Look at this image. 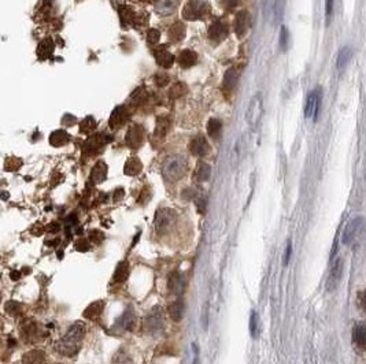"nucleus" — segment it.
Instances as JSON below:
<instances>
[{
	"label": "nucleus",
	"mask_w": 366,
	"mask_h": 364,
	"mask_svg": "<svg viewBox=\"0 0 366 364\" xmlns=\"http://www.w3.org/2000/svg\"><path fill=\"white\" fill-rule=\"evenodd\" d=\"M320 106H321V90L314 89L309 95L307 103H306V110H304L306 118H311L313 121H317Z\"/></svg>",
	"instance_id": "6e6552de"
},
{
	"label": "nucleus",
	"mask_w": 366,
	"mask_h": 364,
	"mask_svg": "<svg viewBox=\"0 0 366 364\" xmlns=\"http://www.w3.org/2000/svg\"><path fill=\"white\" fill-rule=\"evenodd\" d=\"M167 36H169V39H170L173 43L181 42V40L184 39V36H185V26H184V23L176 22L172 28L169 29Z\"/></svg>",
	"instance_id": "aec40b11"
},
{
	"label": "nucleus",
	"mask_w": 366,
	"mask_h": 364,
	"mask_svg": "<svg viewBox=\"0 0 366 364\" xmlns=\"http://www.w3.org/2000/svg\"><path fill=\"white\" fill-rule=\"evenodd\" d=\"M187 89H185V85L184 84H177V85H174V88L172 89V95L174 97H180L183 93H185Z\"/></svg>",
	"instance_id": "a19ab883"
},
{
	"label": "nucleus",
	"mask_w": 366,
	"mask_h": 364,
	"mask_svg": "<svg viewBox=\"0 0 366 364\" xmlns=\"http://www.w3.org/2000/svg\"><path fill=\"white\" fill-rule=\"evenodd\" d=\"M284 4H285V0H276L274 1V18H276V21H281V18H283Z\"/></svg>",
	"instance_id": "e433bc0d"
},
{
	"label": "nucleus",
	"mask_w": 366,
	"mask_h": 364,
	"mask_svg": "<svg viewBox=\"0 0 366 364\" xmlns=\"http://www.w3.org/2000/svg\"><path fill=\"white\" fill-rule=\"evenodd\" d=\"M20 275H21V274H20L18 271H13V273H11V277H13V279H18V278H20Z\"/></svg>",
	"instance_id": "8fccbe9b"
},
{
	"label": "nucleus",
	"mask_w": 366,
	"mask_h": 364,
	"mask_svg": "<svg viewBox=\"0 0 366 364\" xmlns=\"http://www.w3.org/2000/svg\"><path fill=\"white\" fill-rule=\"evenodd\" d=\"M155 83L158 86H165L166 84L169 83V77L166 76V74H158L157 78H155Z\"/></svg>",
	"instance_id": "c03bdc74"
},
{
	"label": "nucleus",
	"mask_w": 366,
	"mask_h": 364,
	"mask_svg": "<svg viewBox=\"0 0 366 364\" xmlns=\"http://www.w3.org/2000/svg\"><path fill=\"white\" fill-rule=\"evenodd\" d=\"M195 196H196V193H195L194 189H191V188H188V189H185V191L183 192V197L185 200L194 199Z\"/></svg>",
	"instance_id": "09e8293b"
},
{
	"label": "nucleus",
	"mask_w": 366,
	"mask_h": 364,
	"mask_svg": "<svg viewBox=\"0 0 366 364\" xmlns=\"http://www.w3.org/2000/svg\"><path fill=\"white\" fill-rule=\"evenodd\" d=\"M179 6V0H159L155 4V11L159 15H169L176 11Z\"/></svg>",
	"instance_id": "6ab92c4d"
},
{
	"label": "nucleus",
	"mask_w": 366,
	"mask_h": 364,
	"mask_svg": "<svg viewBox=\"0 0 366 364\" xmlns=\"http://www.w3.org/2000/svg\"><path fill=\"white\" fill-rule=\"evenodd\" d=\"M351 56H352V51H351V48H350V47H344V48L340 49V52H339V58H338V67H339V69L344 67L345 64L350 62Z\"/></svg>",
	"instance_id": "473e14b6"
},
{
	"label": "nucleus",
	"mask_w": 366,
	"mask_h": 364,
	"mask_svg": "<svg viewBox=\"0 0 366 364\" xmlns=\"http://www.w3.org/2000/svg\"><path fill=\"white\" fill-rule=\"evenodd\" d=\"M135 323H136V316H135L133 311H131V309H128L126 312H124V315L118 319V324L121 326L122 330H132L133 326H135Z\"/></svg>",
	"instance_id": "4be33fe9"
},
{
	"label": "nucleus",
	"mask_w": 366,
	"mask_h": 364,
	"mask_svg": "<svg viewBox=\"0 0 366 364\" xmlns=\"http://www.w3.org/2000/svg\"><path fill=\"white\" fill-rule=\"evenodd\" d=\"M119 15H121V20L122 22H125L126 25H136V21H137V15L136 13L129 7H122L119 10Z\"/></svg>",
	"instance_id": "c756f323"
},
{
	"label": "nucleus",
	"mask_w": 366,
	"mask_h": 364,
	"mask_svg": "<svg viewBox=\"0 0 366 364\" xmlns=\"http://www.w3.org/2000/svg\"><path fill=\"white\" fill-rule=\"evenodd\" d=\"M148 1H151V0H148Z\"/></svg>",
	"instance_id": "3c124183"
},
{
	"label": "nucleus",
	"mask_w": 366,
	"mask_h": 364,
	"mask_svg": "<svg viewBox=\"0 0 366 364\" xmlns=\"http://www.w3.org/2000/svg\"><path fill=\"white\" fill-rule=\"evenodd\" d=\"M169 126H170V122L167 118H159L157 128H155V137H165L169 130Z\"/></svg>",
	"instance_id": "2f4dec72"
},
{
	"label": "nucleus",
	"mask_w": 366,
	"mask_h": 364,
	"mask_svg": "<svg viewBox=\"0 0 366 364\" xmlns=\"http://www.w3.org/2000/svg\"><path fill=\"white\" fill-rule=\"evenodd\" d=\"M189 151L192 152L195 156H205L210 151V145L203 136H196L189 143Z\"/></svg>",
	"instance_id": "4468645a"
},
{
	"label": "nucleus",
	"mask_w": 366,
	"mask_h": 364,
	"mask_svg": "<svg viewBox=\"0 0 366 364\" xmlns=\"http://www.w3.org/2000/svg\"><path fill=\"white\" fill-rule=\"evenodd\" d=\"M176 219H177V215L170 208H160V210H158L157 214H155V219H154L157 233H167L173 227V225L176 223Z\"/></svg>",
	"instance_id": "20e7f679"
},
{
	"label": "nucleus",
	"mask_w": 366,
	"mask_h": 364,
	"mask_svg": "<svg viewBox=\"0 0 366 364\" xmlns=\"http://www.w3.org/2000/svg\"><path fill=\"white\" fill-rule=\"evenodd\" d=\"M104 307L103 301H96L93 304H91L90 307L87 308V311L84 312V316L88 318V319H96L97 316L102 314V309Z\"/></svg>",
	"instance_id": "c85d7f7f"
},
{
	"label": "nucleus",
	"mask_w": 366,
	"mask_h": 364,
	"mask_svg": "<svg viewBox=\"0 0 366 364\" xmlns=\"http://www.w3.org/2000/svg\"><path fill=\"white\" fill-rule=\"evenodd\" d=\"M342 275H343V259H338L333 263V266L331 268V274H329L328 283H326L328 290L332 292V290L338 288L339 283L342 281Z\"/></svg>",
	"instance_id": "9b49d317"
},
{
	"label": "nucleus",
	"mask_w": 366,
	"mask_h": 364,
	"mask_svg": "<svg viewBox=\"0 0 366 364\" xmlns=\"http://www.w3.org/2000/svg\"><path fill=\"white\" fill-rule=\"evenodd\" d=\"M76 248H77V249H78V251H83V252H85V251H88V249H90V245H88V241H85V240L77 241Z\"/></svg>",
	"instance_id": "a18cd8bd"
},
{
	"label": "nucleus",
	"mask_w": 366,
	"mask_h": 364,
	"mask_svg": "<svg viewBox=\"0 0 366 364\" xmlns=\"http://www.w3.org/2000/svg\"><path fill=\"white\" fill-rule=\"evenodd\" d=\"M210 14V4L205 0H189L184 6L183 17L188 21H196Z\"/></svg>",
	"instance_id": "7ed1b4c3"
},
{
	"label": "nucleus",
	"mask_w": 366,
	"mask_h": 364,
	"mask_svg": "<svg viewBox=\"0 0 366 364\" xmlns=\"http://www.w3.org/2000/svg\"><path fill=\"white\" fill-rule=\"evenodd\" d=\"M278 45L283 52H285L290 45V35H288V30L285 26H281V32H280V37H278Z\"/></svg>",
	"instance_id": "72a5a7b5"
},
{
	"label": "nucleus",
	"mask_w": 366,
	"mask_h": 364,
	"mask_svg": "<svg viewBox=\"0 0 366 364\" xmlns=\"http://www.w3.org/2000/svg\"><path fill=\"white\" fill-rule=\"evenodd\" d=\"M69 140H70V136L68 134V131L66 130L54 131V133L51 134V138H49L51 144L55 145V147H62V145L66 144Z\"/></svg>",
	"instance_id": "cd10ccee"
},
{
	"label": "nucleus",
	"mask_w": 366,
	"mask_h": 364,
	"mask_svg": "<svg viewBox=\"0 0 366 364\" xmlns=\"http://www.w3.org/2000/svg\"><path fill=\"white\" fill-rule=\"evenodd\" d=\"M46 52L44 54V58L46 56H48L52 54V51H54V44H52V42L51 40H46V42H43L42 44H40V48H39V52Z\"/></svg>",
	"instance_id": "4c0bfd02"
},
{
	"label": "nucleus",
	"mask_w": 366,
	"mask_h": 364,
	"mask_svg": "<svg viewBox=\"0 0 366 364\" xmlns=\"http://www.w3.org/2000/svg\"><path fill=\"white\" fill-rule=\"evenodd\" d=\"M96 128V122H95V119L93 118H87V119H84L81 125H80V130L83 131V133H90L93 129Z\"/></svg>",
	"instance_id": "f704fd0d"
},
{
	"label": "nucleus",
	"mask_w": 366,
	"mask_h": 364,
	"mask_svg": "<svg viewBox=\"0 0 366 364\" xmlns=\"http://www.w3.org/2000/svg\"><path fill=\"white\" fill-rule=\"evenodd\" d=\"M237 80H239V71L236 69H229L225 71V74H224V86L227 88V89H233L236 86V84H237Z\"/></svg>",
	"instance_id": "5701e85b"
},
{
	"label": "nucleus",
	"mask_w": 366,
	"mask_h": 364,
	"mask_svg": "<svg viewBox=\"0 0 366 364\" xmlns=\"http://www.w3.org/2000/svg\"><path fill=\"white\" fill-rule=\"evenodd\" d=\"M352 341L359 345L361 348L365 346L366 343V329L362 323L357 324L354 330H352Z\"/></svg>",
	"instance_id": "b1692460"
},
{
	"label": "nucleus",
	"mask_w": 366,
	"mask_h": 364,
	"mask_svg": "<svg viewBox=\"0 0 366 364\" xmlns=\"http://www.w3.org/2000/svg\"><path fill=\"white\" fill-rule=\"evenodd\" d=\"M154 55H155V59H157L158 64H160L162 67L169 69V67H172L173 66L174 56L170 54V51L167 49L166 45H160V47H158V48L154 51Z\"/></svg>",
	"instance_id": "2eb2a0df"
},
{
	"label": "nucleus",
	"mask_w": 366,
	"mask_h": 364,
	"mask_svg": "<svg viewBox=\"0 0 366 364\" xmlns=\"http://www.w3.org/2000/svg\"><path fill=\"white\" fill-rule=\"evenodd\" d=\"M221 3L227 10H233V8H236L240 4V0H222Z\"/></svg>",
	"instance_id": "79ce46f5"
},
{
	"label": "nucleus",
	"mask_w": 366,
	"mask_h": 364,
	"mask_svg": "<svg viewBox=\"0 0 366 364\" xmlns=\"http://www.w3.org/2000/svg\"><path fill=\"white\" fill-rule=\"evenodd\" d=\"M143 140H144V129H143V126L135 125L126 133L125 143H126L128 147H131V148H137V147L143 144Z\"/></svg>",
	"instance_id": "1a4fd4ad"
},
{
	"label": "nucleus",
	"mask_w": 366,
	"mask_h": 364,
	"mask_svg": "<svg viewBox=\"0 0 366 364\" xmlns=\"http://www.w3.org/2000/svg\"><path fill=\"white\" fill-rule=\"evenodd\" d=\"M185 172H187V160L181 155H172L163 162L162 174L169 182L179 181L185 175Z\"/></svg>",
	"instance_id": "f03ea898"
},
{
	"label": "nucleus",
	"mask_w": 366,
	"mask_h": 364,
	"mask_svg": "<svg viewBox=\"0 0 366 364\" xmlns=\"http://www.w3.org/2000/svg\"><path fill=\"white\" fill-rule=\"evenodd\" d=\"M196 207H198V211L201 214L206 213V207H207V199L205 196H199L198 200H196Z\"/></svg>",
	"instance_id": "ea45409f"
},
{
	"label": "nucleus",
	"mask_w": 366,
	"mask_h": 364,
	"mask_svg": "<svg viewBox=\"0 0 366 364\" xmlns=\"http://www.w3.org/2000/svg\"><path fill=\"white\" fill-rule=\"evenodd\" d=\"M159 37H160V33H159V30H157V29H150L147 32V42L150 43L151 45H154V44H157L159 42Z\"/></svg>",
	"instance_id": "58836bf2"
},
{
	"label": "nucleus",
	"mask_w": 366,
	"mask_h": 364,
	"mask_svg": "<svg viewBox=\"0 0 366 364\" xmlns=\"http://www.w3.org/2000/svg\"><path fill=\"white\" fill-rule=\"evenodd\" d=\"M177 62L183 69H188V67L194 66L195 63L198 62V55L191 49H184L177 56Z\"/></svg>",
	"instance_id": "a211bd4d"
},
{
	"label": "nucleus",
	"mask_w": 366,
	"mask_h": 364,
	"mask_svg": "<svg viewBox=\"0 0 366 364\" xmlns=\"http://www.w3.org/2000/svg\"><path fill=\"white\" fill-rule=\"evenodd\" d=\"M235 32L236 35L239 37H243V36L247 33V30L251 26V15H250L249 11L243 10V11H239L236 14L235 18Z\"/></svg>",
	"instance_id": "9d476101"
},
{
	"label": "nucleus",
	"mask_w": 366,
	"mask_h": 364,
	"mask_svg": "<svg viewBox=\"0 0 366 364\" xmlns=\"http://www.w3.org/2000/svg\"><path fill=\"white\" fill-rule=\"evenodd\" d=\"M362 225H364V218L362 216H357V218H354L351 219L348 223H347V226H345L344 232H343V244L345 245H350L352 244V241L357 238V236L361 232V229H362Z\"/></svg>",
	"instance_id": "0eeeda50"
},
{
	"label": "nucleus",
	"mask_w": 366,
	"mask_h": 364,
	"mask_svg": "<svg viewBox=\"0 0 366 364\" xmlns=\"http://www.w3.org/2000/svg\"><path fill=\"white\" fill-rule=\"evenodd\" d=\"M333 1H335V0H326V1H325V14H326V20H328V22H329L332 11H333Z\"/></svg>",
	"instance_id": "37998d69"
},
{
	"label": "nucleus",
	"mask_w": 366,
	"mask_h": 364,
	"mask_svg": "<svg viewBox=\"0 0 366 364\" xmlns=\"http://www.w3.org/2000/svg\"><path fill=\"white\" fill-rule=\"evenodd\" d=\"M291 251H292V245H291V241H288V245H287V249H285V255H284V266H287L288 261H290Z\"/></svg>",
	"instance_id": "de8ad7c7"
},
{
	"label": "nucleus",
	"mask_w": 366,
	"mask_h": 364,
	"mask_svg": "<svg viewBox=\"0 0 366 364\" xmlns=\"http://www.w3.org/2000/svg\"><path fill=\"white\" fill-rule=\"evenodd\" d=\"M163 327V316L160 312V308H154L145 316L144 319V330L145 333L150 334H157Z\"/></svg>",
	"instance_id": "39448f33"
},
{
	"label": "nucleus",
	"mask_w": 366,
	"mask_h": 364,
	"mask_svg": "<svg viewBox=\"0 0 366 364\" xmlns=\"http://www.w3.org/2000/svg\"><path fill=\"white\" fill-rule=\"evenodd\" d=\"M167 288L173 295L181 296L185 290V278L180 273H172L167 279Z\"/></svg>",
	"instance_id": "f8f14e48"
},
{
	"label": "nucleus",
	"mask_w": 366,
	"mask_h": 364,
	"mask_svg": "<svg viewBox=\"0 0 366 364\" xmlns=\"http://www.w3.org/2000/svg\"><path fill=\"white\" fill-rule=\"evenodd\" d=\"M129 275V267H128V263L126 261H122L117 266V270L114 273V281L115 282H125L126 278Z\"/></svg>",
	"instance_id": "7c9ffc66"
},
{
	"label": "nucleus",
	"mask_w": 366,
	"mask_h": 364,
	"mask_svg": "<svg viewBox=\"0 0 366 364\" xmlns=\"http://www.w3.org/2000/svg\"><path fill=\"white\" fill-rule=\"evenodd\" d=\"M84 334H85V326L83 323H74L56 345V349L62 352L63 355H73L78 350V345L83 341Z\"/></svg>",
	"instance_id": "f257e3e1"
},
{
	"label": "nucleus",
	"mask_w": 366,
	"mask_h": 364,
	"mask_svg": "<svg viewBox=\"0 0 366 364\" xmlns=\"http://www.w3.org/2000/svg\"><path fill=\"white\" fill-rule=\"evenodd\" d=\"M129 119V112L125 107H117L115 110L113 111L110 117V128L111 129H118L121 128L122 125H125V122Z\"/></svg>",
	"instance_id": "dca6fc26"
},
{
	"label": "nucleus",
	"mask_w": 366,
	"mask_h": 364,
	"mask_svg": "<svg viewBox=\"0 0 366 364\" xmlns=\"http://www.w3.org/2000/svg\"><path fill=\"white\" fill-rule=\"evenodd\" d=\"M228 36V28L227 25L221 21H215L211 23V26L208 29V39L214 43H221L225 40Z\"/></svg>",
	"instance_id": "ddd939ff"
},
{
	"label": "nucleus",
	"mask_w": 366,
	"mask_h": 364,
	"mask_svg": "<svg viewBox=\"0 0 366 364\" xmlns=\"http://www.w3.org/2000/svg\"><path fill=\"white\" fill-rule=\"evenodd\" d=\"M262 99L261 96L252 97L251 103H250L249 108H247V114H246V118H247V122L251 128H255L256 124L259 122V119L262 117Z\"/></svg>",
	"instance_id": "423d86ee"
},
{
	"label": "nucleus",
	"mask_w": 366,
	"mask_h": 364,
	"mask_svg": "<svg viewBox=\"0 0 366 364\" xmlns=\"http://www.w3.org/2000/svg\"><path fill=\"white\" fill-rule=\"evenodd\" d=\"M103 238H104V236L100 233V232H91V240L93 241V242L99 244V242L103 240Z\"/></svg>",
	"instance_id": "49530a36"
},
{
	"label": "nucleus",
	"mask_w": 366,
	"mask_h": 364,
	"mask_svg": "<svg viewBox=\"0 0 366 364\" xmlns=\"http://www.w3.org/2000/svg\"><path fill=\"white\" fill-rule=\"evenodd\" d=\"M185 314V302L183 299H177L169 305V315L174 322H180Z\"/></svg>",
	"instance_id": "f3484780"
},
{
	"label": "nucleus",
	"mask_w": 366,
	"mask_h": 364,
	"mask_svg": "<svg viewBox=\"0 0 366 364\" xmlns=\"http://www.w3.org/2000/svg\"><path fill=\"white\" fill-rule=\"evenodd\" d=\"M250 331H251L252 338H255L256 331H258V314H256L255 311L251 312V318H250Z\"/></svg>",
	"instance_id": "c9c22d12"
},
{
	"label": "nucleus",
	"mask_w": 366,
	"mask_h": 364,
	"mask_svg": "<svg viewBox=\"0 0 366 364\" xmlns=\"http://www.w3.org/2000/svg\"><path fill=\"white\" fill-rule=\"evenodd\" d=\"M211 175V167L205 163V162H201L198 163V167H196V171H195V177L199 182H206L210 178Z\"/></svg>",
	"instance_id": "393cba45"
},
{
	"label": "nucleus",
	"mask_w": 366,
	"mask_h": 364,
	"mask_svg": "<svg viewBox=\"0 0 366 364\" xmlns=\"http://www.w3.org/2000/svg\"><path fill=\"white\" fill-rule=\"evenodd\" d=\"M106 174H107V166L104 165L103 162H99V163L93 167L92 174H91V178H92V181H93L95 184H99V182H102V181L106 179Z\"/></svg>",
	"instance_id": "bb28decb"
},
{
	"label": "nucleus",
	"mask_w": 366,
	"mask_h": 364,
	"mask_svg": "<svg viewBox=\"0 0 366 364\" xmlns=\"http://www.w3.org/2000/svg\"><path fill=\"white\" fill-rule=\"evenodd\" d=\"M207 133H208V136L213 138V140H218V138L221 137V134H222L221 121H220V119H217V118H211L207 124Z\"/></svg>",
	"instance_id": "412c9836"
},
{
	"label": "nucleus",
	"mask_w": 366,
	"mask_h": 364,
	"mask_svg": "<svg viewBox=\"0 0 366 364\" xmlns=\"http://www.w3.org/2000/svg\"><path fill=\"white\" fill-rule=\"evenodd\" d=\"M141 169H143L141 162L137 158H131L128 159V162L125 163L124 171L126 175H136V174L141 171Z\"/></svg>",
	"instance_id": "a878e982"
}]
</instances>
